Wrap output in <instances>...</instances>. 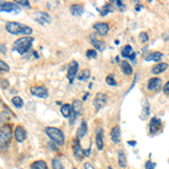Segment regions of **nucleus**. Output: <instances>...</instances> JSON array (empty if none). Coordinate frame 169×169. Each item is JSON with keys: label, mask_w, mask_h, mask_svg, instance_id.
<instances>
[{"label": "nucleus", "mask_w": 169, "mask_h": 169, "mask_svg": "<svg viewBox=\"0 0 169 169\" xmlns=\"http://www.w3.org/2000/svg\"><path fill=\"white\" fill-rule=\"evenodd\" d=\"M6 31L14 35L29 36L33 33V29L27 25L17 23V22H8L6 23Z\"/></svg>", "instance_id": "1"}, {"label": "nucleus", "mask_w": 169, "mask_h": 169, "mask_svg": "<svg viewBox=\"0 0 169 169\" xmlns=\"http://www.w3.org/2000/svg\"><path fill=\"white\" fill-rule=\"evenodd\" d=\"M34 39L29 37V36H24V37H19L18 39L15 41L13 45V52H17L19 56H24L25 53H27L32 46Z\"/></svg>", "instance_id": "2"}, {"label": "nucleus", "mask_w": 169, "mask_h": 169, "mask_svg": "<svg viewBox=\"0 0 169 169\" xmlns=\"http://www.w3.org/2000/svg\"><path fill=\"white\" fill-rule=\"evenodd\" d=\"M11 139H13V130H11V126L8 125V124H5V125L1 126V130H0V144H1V150L8 148Z\"/></svg>", "instance_id": "3"}, {"label": "nucleus", "mask_w": 169, "mask_h": 169, "mask_svg": "<svg viewBox=\"0 0 169 169\" xmlns=\"http://www.w3.org/2000/svg\"><path fill=\"white\" fill-rule=\"evenodd\" d=\"M45 133L58 146H62L64 143V134H63V132L61 130H59L58 127L54 126L45 127Z\"/></svg>", "instance_id": "4"}, {"label": "nucleus", "mask_w": 169, "mask_h": 169, "mask_svg": "<svg viewBox=\"0 0 169 169\" xmlns=\"http://www.w3.org/2000/svg\"><path fill=\"white\" fill-rule=\"evenodd\" d=\"M78 69H79V64H78V62L77 61L72 60V61L69 63L67 78H68V80H69L70 84H73V81H75V78L77 77V73H78Z\"/></svg>", "instance_id": "5"}, {"label": "nucleus", "mask_w": 169, "mask_h": 169, "mask_svg": "<svg viewBox=\"0 0 169 169\" xmlns=\"http://www.w3.org/2000/svg\"><path fill=\"white\" fill-rule=\"evenodd\" d=\"M107 104V96L104 93H97L94 99V106L97 111H101L105 105Z\"/></svg>", "instance_id": "6"}, {"label": "nucleus", "mask_w": 169, "mask_h": 169, "mask_svg": "<svg viewBox=\"0 0 169 169\" xmlns=\"http://www.w3.org/2000/svg\"><path fill=\"white\" fill-rule=\"evenodd\" d=\"M29 91L32 95L39 98H47L49 96V91L44 86H32L29 88Z\"/></svg>", "instance_id": "7"}, {"label": "nucleus", "mask_w": 169, "mask_h": 169, "mask_svg": "<svg viewBox=\"0 0 169 169\" xmlns=\"http://www.w3.org/2000/svg\"><path fill=\"white\" fill-rule=\"evenodd\" d=\"M33 17H34V20L41 24V25L51 23V16L45 11H36V13H34Z\"/></svg>", "instance_id": "8"}, {"label": "nucleus", "mask_w": 169, "mask_h": 169, "mask_svg": "<svg viewBox=\"0 0 169 169\" xmlns=\"http://www.w3.org/2000/svg\"><path fill=\"white\" fill-rule=\"evenodd\" d=\"M14 138L17 142H23V141L26 140L27 138V132L26 130L24 129L22 125H17L15 127V131H14Z\"/></svg>", "instance_id": "9"}, {"label": "nucleus", "mask_w": 169, "mask_h": 169, "mask_svg": "<svg viewBox=\"0 0 169 169\" xmlns=\"http://www.w3.org/2000/svg\"><path fill=\"white\" fill-rule=\"evenodd\" d=\"M72 150H73V156H75L76 159L81 160L84 156V151L82 150V148L80 146V143H79L78 139H76L73 141V146H72Z\"/></svg>", "instance_id": "10"}, {"label": "nucleus", "mask_w": 169, "mask_h": 169, "mask_svg": "<svg viewBox=\"0 0 169 169\" xmlns=\"http://www.w3.org/2000/svg\"><path fill=\"white\" fill-rule=\"evenodd\" d=\"M94 28L101 36L107 35V33L109 32V25L107 23H103V22H98L95 24Z\"/></svg>", "instance_id": "11"}, {"label": "nucleus", "mask_w": 169, "mask_h": 169, "mask_svg": "<svg viewBox=\"0 0 169 169\" xmlns=\"http://www.w3.org/2000/svg\"><path fill=\"white\" fill-rule=\"evenodd\" d=\"M96 146L99 151L104 149V130L101 127L96 129Z\"/></svg>", "instance_id": "12"}, {"label": "nucleus", "mask_w": 169, "mask_h": 169, "mask_svg": "<svg viewBox=\"0 0 169 169\" xmlns=\"http://www.w3.org/2000/svg\"><path fill=\"white\" fill-rule=\"evenodd\" d=\"M160 126H161V120L158 118V117H152L151 121H150V124H149L150 134L157 133L158 130L160 129Z\"/></svg>", "instance_id": "13"}, {"label": "nucleus", "mask_w": 169, "mask_h": 169, "mask_svg": "<svg viewBox=\"0 0 169 169\" xmlns=\"http://www.w3.org/2000/svg\"><path fill=\"white\" fill-rule=\"evenodd\" d=\"M0 9H1V11L11 13L14 10H20V7L18 6L17 3H14V2H1Z\"/></svg>", "instance_id": "14"}, {"label": "nucleus", "mask_w": 169, "mask_h": 169, "mask_svg": "<svg viewBox=\"0 0 169 169\" xmlns=\"http://www.w3.org/2000/svg\"><path fill=\"white\" fill-rule=\"evenodd\" d=\"M89 41H90L91 44L95 46V49L96 50H98V51H104L105 43L103 42V41H101V39H96L95 34H90V35H89Z\"/></svg>", "instance_id": "15"}, {"label": "nucleus", "mask_w": 169, "mask_h": 169, "mask_svg": "<svg viewBox=\"0 0 169 169\" xmlns=\"http://www.w3.org/2000/svg\"><path fill=\"white\" fill-rule=\"evenodd\" d=\"M70 13H71L73 16L79 17L84 13V8L80 3H73V5L70 6Z\"/></svg>", "instance_id": "16"}, {"label": "nucleus", "mask_w": 169, "mask_h": 169, "mask_svg": "<svg viewBox=\"0 0 169 169\" xmlns=\"http://www.w3.org/2000/svg\"><path fill=\"white\" fill-rule=\"evenodd\" d=\"M111 139L114 143H120L121 142V129L118 125H115V126L112 129Z\"/></svg>", "instance_id": "17"}, {"label": "nucleus", "mask_w": 169, "mask_h": 169, "mask_svg": "<svg viewBox=\"0 0 169 169\" xmlns=\"http://www.w3.org/2000/svg\"><path fill=\"white\" fill-rule=\"evenodd\" d=\"M161 79L160 78H151L149 79V81H148V89L149 90H156V89H159L161 87Z\"/></svg>", "instance_id": "18"}, {"label": "nucleus", "mask_w": 169, "mask_h": 169, "mask_svg": "<svg viewBox=\"0 0 169 169\" xmlns=\"http://www.w3.org/2000/svg\"><path fill=\"white\" fill-rule=\"evenodd\" d=\"M163 54L161 52H151L149 54H146L144 56V61L146 62H150V61H155V62H158L163 59Z\"/></svg>", "instance_id": "19"}, {"label": "nucleus", "mask_w": 169, "mask_h": 169, "mask_svg": "<svg viewBox=\"0 0 169 169\" xmlns=\"http://www.w3.org/2000/svg\"><path fill=\"white\" fill-rule=\"evenodd\" d=\"M167 68H168V64H167L166 62H160V63H158V64L153 65L152 69H151V73L155 76L159 75V73L165 71Z\"/></svg>", "instance_id": "20"}, {"label": "nucleus", "mask_w": 169, "mask_h": 169, "mask_svg": "<svg viewBox=\"0 0 169 169\" xmlns=\"http://www.w3.org/2000/svg\"><path fill=\"white\" fill-rule=\"evenodd\" d=\"M121 65V69H122V71L125 76H131L133 73V68H132V65L129 63L127 61H122L120 63Z\"/></svg>", "instance_id": "21"}, {"label": "nucleus", "mask_w": 169, "mask_h": 169, "mask_svg": "<svg viewBox=\"0 0 169 169\" xmlns=\"http://www.w3.org/2000/svg\"><path fill=\"white\" fill-rule=\"evenodd\" d=\"M117 161H118V165H120L121 168H125L127 166L126 157H125V153H124L123 150H118L117 151Z\"/></svg>", "instance_id": "22"}, {"label": "nucleus", "mask_w": 169, "mask_h": 169, "mask_svg": "<svg viewBox=\"0 0 169 169\" xmlns=\"http://www.w3.org/2000/svg\"><path fill=\"white\" fill-rule=\"evenodd\" d=\"M87 130H88L87 123L84 121V122L80 124V126L78 127V130H77V139H78V140L82 139V138L86 135V133H87Z\"/></svg>", "instance_id": "23"}, {"label": "nucleus", "mask_w": 169, "mask_h": 169, "mask_svg": "<svg viewBox=\"0 0 169 169\" xmlns=\"http://www.w3.org/2000/svg\"><path fill=\"white\" fill-rule=\"evenodd\" d=\"M72 112L79 116V115H81L82 113V104H81V101H79V99H76L73 101L72 103Z\"/></svg>", "instance_id": "24"}, {"label": "nucleus", "mask_w": 169, "mask_h": 169, "mask_svg": "<svg viewBox=\"0 0 169 169\" xmlns=\"http://www.w3.org/2000/svg\"><path fill=\"white\" fill-rule=\"evenodd\" d=\"M61 114L63 115L64 117H67V118H69L70 117V115H71L72 113V105L70 104H63L61 106Z\"/></svg>", "instance_id": "25"}, {"label": "nucleus", "mask_w": 169, "mask_h": 169, "mask_svg": "<svg viewBox=\"0 0 169 169\" xmlns=\"http://www.w3.org/2000/svg\"><path fill=\"white\" fill-rule=\"evenodd\" d=\"M90 76H91L90 70H89V69H84V70H82V71L78 75V77H77V78H78L80 81H84H84H87L88 79L90 78Z\"/></svg>", "instance_id": "26"}, {"label": "nucleus", "mask_w": 169, "mask_h": 169, "mask_svg": "<svg viewBox=\"0 0 169 169\" xmlns=\"http://www.w3.org/2000/svg\"><path fill=\"white\" fill-rule=\"evenodd\" d=\"M31 169H47V165L44 160H36L32 163Z\"/></svg>", "instance_id": "27"}, {"label": "nucleus", "mask_w": 169, "mask_h": 169, "mask_svg": "<svg viewBox=\"0 0 169 169\" xmlns=\"http://www.w3.org/2000/svg\"><path fill=\"white\" fill-rule=\"evenodd\" d=\"M114 6L112 5V3H106L103 8H101V16H106L108 13H113L114 11Z\"/></svg>", "instance_id": "28"}, {"label": "nucleus", "mask_w": 169, "mask_h": 169, "mask_svg": "<svg viewBox=\"0 0 169 169\" xmlns=\"http://www.w3.org/2000/svg\"><path fill=\"white\" fill-rule=\"evenodd\" d=\"M132 46L129 45V44H126V45L123 46V49H122V56H124V58H131V56L133 54L132 53Z\"/></svg>", "instance_id": "29"}, {"label": "nucleus", "mask_w": 169, "mask_h": 169, "mask_svg": "<svg viewBox=\"0 0 169 169\" xmlns=\"http://www.w3.org/2000/svg\"><path fill=\"white\" fill-rule=\"evenodd\" d=\"M11 103L14 104V106H16L17 108H22L24 106V101L19 96H15L11 98Z\"/></svg>", "instance_id": "30"}, {"label": "nucleus", "mask_w": 169, "mask_h": 169, "mask_svg": "<svg viewBox=\"0 0 169 169\" xmlns=\"http://www.w3.org/2000/svg\"><path fill=\"white\" fill-rule=\"evenodd\" d=\"M52 169H64L63 163L59 158H53L52 159Z\"/></svg>", "instance_id": "31"}, {"label": "nucleus", "mask_w": 169, "mask_h": 169, "mask_svg": "<svg viewBox=\"0 0 169 169\" xmlns=\"http://www.w3.org/2000/svg\"><path fill=\"white\" fill-rule=\"evenodd\" d=\"M86 56H87V58H89V59H96L97 58V52H96V50H94V49H89V50H87Z\"/></svg>", "instance_id": "32"}, {"label": "nucleus", "mask_w": 169, "mask_h": 169, "mask_svg": "<svg viewBox=\"0 0 169 169\" xmlns=\"http://www.w3.org/2000/svg\"><path fill=\"white\" fill-rule=\"evenodd\" d=\"M106 84H107L108 86H116V80H115V78L113 77V75H108L107 77H106Z\"/></svg>", "instance_id": "33"}, {"label": "nucleus", "mask_w": 169, "mask_h": 169, "mask_svg": "<svg viewBox=\"0 0 169 169\" xmlns=\"http://www.w3.org/2000/svg\"><path fill=\"white\" fill-rule=\"evenodd\" d=\"M0 70H1V73L9 71V67H8V64H7L5 61H2V60L0 61Z\"/></svg>", "instance_id": "34"}, {"label": "nucleus", "mask_w": 169, "mask_h": 169, "mask_svg": "<svg viewBox=\"0 0 169 169\" xmlns=\"http://www.w3.org/2000/svg\"><path fill=\"white\" fill-rule=\"evenodd\" d=\"M139 39H140V41L142 43H146L149 41V36H148V34H146V32H141L140 34H139Z\"/></svg>", "instance_id": "35"}, {"label": "nucleus", "mask_w": 169, "mask_h": 169, "mask_svg": "<svg viewBox=\"0 0 169 169\" xmlns=\"http://www.w3.org/2000/svg\"><path fill=\"white\" fill-rule=\"evenodd\" d=\"M16 3L17 5H20V6H26V7L31 6L28 0H16Z\"/></svg>", "instance_id": "36"}, {"label": "nucleus", "mask_w": 169, "mask_h": 169, "mask_svg": "<svg viewBox=\"0 0 169 169\" xmlns=\"http://www.w3.org/2000/svg\"><path fill=\"white\" fill-rule=\"evenodd\" d=\"M156 168V163H152L151 160H148L146 163V169H155Z\"/></svg>", "instance_id": "37"}, {"label": "nucleus", "mask_w": 169, "mask_h": 169, "mask_svg": "<svg viewBox=\"0 0 169 169\" xmlns=\"http://www.w3.org/2000/svg\"><path fill=\"white\" fill-rule=\"evenodd\" d=\"M163 93H165V94H166V95H169V81L165 84V86H163Z\"/></svg>", "instance_id": "38"}, {"label": "nucleus", "mask_w": 169, "mask_h": 169, "mask_svg": "<svg viewBox=\"0 0 169 169\" xmlns=\"http://www.w3.org/2000/svg\"><path fill=\"white\" fill-rule=\"evenodd\" d=\"M8 86H9V84H8V80H1V88H2V89H6L7 87H8Z\"/></svg>", "instance_id": "39"}, {"label": "nucleus", "mask_w": 169, "mask_h": 169, "mask_svg": "<svg viewBox=\"0 0 169 169\" xmlns=\"http://www.w3.org/2000/svg\"><path fill=\"white\" fill-rule=\"evenodd\" d=\"M84 169H95L94 167L91 166L90 163H84Z\"/></svg>", "instance_id": "40"}, {"label": "nucleus", "mask_w": 169, "mask_h": 169, "mask_svg": "<svg viewBox=\"0 0 169 169\" xmlns=\"http://www.w3.org/2000/svg\"><path fill=\"white\" fill-rule=\"evenodd\" d=\"M1 54H6V46L1 44Z\"/></svg>", "instance_id": "41"}, {"label": "nucleus", "mask_w": 169, "mask_h": 169, "mask_svg": "<svg viewBox=\"0 0 169 169\" xmlns=\"http://www.w3.org/2000/svg\"><path fill=\"white\" fill-rule=\"evenodd\" d=\"M87 97H88V94H86V95L84 96V101H86V99H87Z\"/></svg>", "instance_id": "42"}, {"label": "nucleus", "mask_w": 169, "mask_h": 169, "mask_svg": "<svg viewBox=\"0 0 169 169\" xmlns=\"http://www.w3.org/2000/svg\"><path fill=\"white\" fill-rule=\"evenodd\" d=\"M108 169H113V168H112V167H108Z\"/></svg>", "instance_id": "43"}, {"label": "nucleus", "mask_w": 169, "mask_h": 169, "mask_svg": "<svg viewBox=\"0 0 169 169\" xmlns=\"http://www.w3.org/2000/svg\"><path fill=\"white\" fill-rule=\"evenodd\" d=\"M73 169H77V168H73Z\"/></svg>", "instance_id": "44"}]
</instances>
